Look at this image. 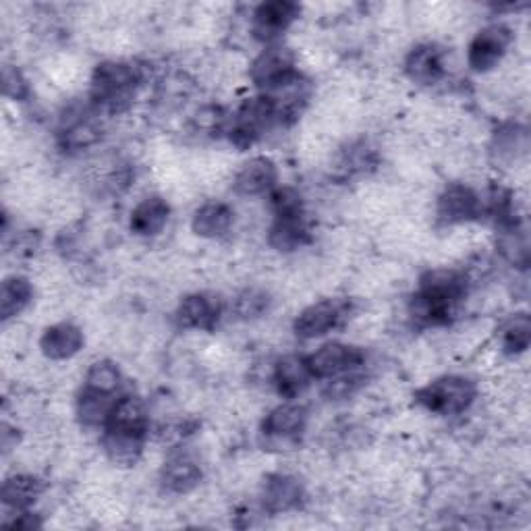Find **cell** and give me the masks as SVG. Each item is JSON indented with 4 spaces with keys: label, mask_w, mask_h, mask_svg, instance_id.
Masks as SVG:
<instances>
[{
    "label": "cell",
    "mask_w": 531,
    "mask_h": 531,
    "mask_svg": "<svg viewBox=\"0 0 531 531\" xmlns=\"http://www.w3.org/2000/svg\"><path fill=\"white\" fill-rule=\"evenodd\" d=\"M42 490V482L34 475H13L3 486V505L11 511H27L38 500Z\"/></svg>",
    "instance_id": "cell-21"
},
{
    "label": "cell",
    "mask_w": 531,
    "mask_h": 531,
    "mask_svg": "<svg viewBox=\"0 0 531 531\" xmlns=\"http://www.w3.org/2000/svg\"><path fill=\"white\" fill-rule=\"evenodd\" d=\"M220 318V301L206 293H195L183 299L177 310V322L181 328L212 330Z\"/></svg>",
    "instance_id": "cell-11"
},
{
    "label": "cell",
    "mask_w": 531,
    "mask_h": 531,
    "mask_svg": "<svg viewBox=\"0 0 531 531\" xmlns=\"http://www.w3.org/2000/svg\"><path fill=\"white\" fill-rule=\"evenodd\" d=\"M513 40V34L505 25H490L473 38L469 44V67L473 71H490L505 57V52Z\"/></svg>",
    "instance_id": "cell-6"
},
{
    "label": "cell",
    "mask_w": 531,
    "mask_h": 531,
    "mask_svg": "<svg viewBox=\"0 0 531 531\" xmlns=\"http://www.w3.org/2000/svg\"><path fill=\"white\" fill-rule=\"evenodd\" d=\"M233 216L235 214L227 204L210 202L195 212L191 227L200 237L216 239V237H222L225 233H229V229L233 225Z\"/></svg>",
    "instance_id": "cell-20"
},
{
    "label": "cell",
    "mask_w": 531,
    "mask_h": 531,
    "mask_svg": "<svg viewBox=\"0 0 531 531\" xmlns=\"http://www.w3.org/2000/svg\"><path fill=\"white\" fill-rule=\"evenodd\" d=\"M405 71L413 81L422 83V86H432L444 75V52L434 44L417 46L409 52Z\"/></svg>",
    "instance_id": "cell-12"
},
{
    "label": "cell",
    "mask_w": 531,
    "mask_h": 531,
    "mask_svg": "<svg viewBox=\"0 0 531 531\" xmlns=\"http://www.w3.org/2000/svg\"><path fill=\"white\" fill-rule=\"evenodd\" d=\"M482 214V200L471 187L465 185H451L446 187L438 200V216L449 222V225H457V222H467L478 218Z\"/></svg>",
    "instance_id": "cell-7"
},
{
    "label": "cell",
    "mask_w": 531,
    "mask_h": 531,
    "mask_svg": "<svg viewBox=\"0 0 531 531\" xmlns=\"http://www.w3.org/2000/svg\"><path fill=\"white\" fill-rule=\"evenodd\" d=\"M478 390L465 376H444L422 390H417V403L438 415H459L473 403Z\"/></svg>",
    "instance_id": "cell-2"
},
{
    "label": "cell",
    "mask_w": 531,
    "mask_h": 531,
    "mask_svg": "<svg viewBox=\"0 0 531 531\" xmlns=\"http://www.w3.org/2000/svg\"><path fill=\"white\" fill-rule=\"evenodd\" d=\"M34 289L30 281L23 276H9L5 278L3 289H0V316L9 320L21 314L27 305H30Z\"/></svg>",
    "instance_id": "cell-23"
},
{
    "label": "cell",
    "mask_w": 531,
    "mask_h": 531,
    "mask_svg": "<svg viewBox=\"0 0 531 531\" xmlns=\"http://www.w3.org/2000/svg\"><path fill=\"white\" fill-rule=\"evenodd\" d=\"M202 480V469L187 455H177L166 461L162 469V484L175 494L191 492Z\"/></svg>",
    "instance_id": "cell-19"
},
{
    "label": "cell",
    "mask_w": 531,
    "mask_h": 531,
    "mask_svg": "<svg viewBox=\"0 0 531 531\" xmlns=\"http://www.w3.org/2000/svg\"><path fill=\"white\" fill-rule=\"evenodd\" d=\"M529 343H531V324L525 314L515 316L505 328H502L500 345L507 355H521L523 351H527Z\"/></svg>",
    "instance_id": "cell-26"
},
{
    "label": "cell",
    "mask_w": 531,
    "mask_h": 531,
    "mask_svg": "<svg viewBox=\"0 0 531 531\" xmlns=\"http://www.w3.org/2000/svg\"><path fill=\"white\" fill-rule=\"evenodd\" d=\"M312 380V372L307 368V359L297 355H287L278 359L274 368V384L285 399L299 397Z\"/></svg>",
    "instance_id": "cell-14"
},
{
    "label": "cell",
    "mask_w": 531,
    "mask_h": 531,
    "mask_svg": "<svg viewBox=\"0 0 531 531\" xmlns=\"http://www.w3.org/2000/svg\"><path fill=\"white\" fill-rule=\"evenodd\" d=\"M169 216V204L158 198V195H152V198H146L142 204H137V208L131 212V231L139 237H154L166 227Z\"/></svg>",
    "instance_id": "cell-17"
},
{
    "label": "cell",
    "mask_w": 531,
    "mask_h": 531,
    "mask_svg": "<svg viewBox=\"0 0 531 531\" xmlns=\"http://www.w3.org/2000/svg\"><path fill=\"white\" fill-rule=\"evenodd\" d=\"M363 363V353L357 347L343 343H328L307 357L312 378H337L353 372Z\"/></svg>",
    "instance_id": "cell-5"
},
{
    "label": "cell",
    "mask_w": 531,
    "mask_h": 531,
    "mask_svg": "<svg viewBox=\"0 0 531 531\" xmlns=\"http://www.w3.org/2000/svg\"><path fill=\"white\" fill-rule=\"evenodd\" d=\"M142 79L139 69L129 63H102L94 71L92 79V98L98 104L117 106L123 100H129L135 86Z\"/></svg>",
    "instance_id": "cell-3"
},
{
    "label": "cell",
    "mask_w": 531,
    "mask_h": 531,
    "mask_svg": "<svg viewBox=\"0 0 531 531\" xmlns=\"http://www.w3.org/2000/svg\"><path fill=\"white\" fill-rule=\"evenodd\" d=\"M299 17V7L287 0H274V3H264L254 13V32L262 40H272L281 36L289 25Z\"/></svg>",
    "instance_id": "cell-9"
},
{
    "label": "cell",
    "mask_w": 531,
    "mask_h": 531,
    "mask_svg": "<svg viewBox=\"0 0 531 531\" xmlns=\"http://www.w3.org/2000/svg\"><path fill=\"white\" fill-rule=\"evenodd\" d=\"M272 210H274V218L305 216L301 195L293 187H281L272 193Z\"/></svg>",
    "instance_id": "cell-28"
},
{
    "label": "cell",
    "mask_w": 531,
    "mask_h": 531,
    "mask_svg": "<svg viewBox=\"0 0 531 531\" xmlns=\"http://www.w3.org/2000/svg\"><path fill=\"white\" fill-rule=\"evenodd\" d=\"M144 438L146 436H142V434L106 430L104 449H106L108 457L113 459L117 465H135L137 459L142 457Z\"/></svg>",
    "instance_id": "cell-22"
},
{
    "label": "cell",
    "mask_w": 531,
    "mask_h": 531,
    "mask_svg": "<svg viewBox=\"0 0 531 531\" xmlns=\"http://www.w3.org/2000/svg\"><path fill=\"white\" fill-rule=\"evenodd\" d=\"M276 183V166L270 158L258 156L249 160L235 179V189L243 195H262Z\"/></svg>",
    "instance_id": "cell-18"
},
{
    "label": "cell",
    "mask_w": 531,
    "mask_h": 531,
    "mask_svg": "<svg viewBox=\"0 0 531 531\" xmlns=\"http://www.w3.org/2000/svg\"><path fill=\"white\" fill-rule=\"evenodd\" d=\"M341 320V305L337 301H320L307 307L295 320L299 339H318L328 334Z\"/></svg>",
    "instance_id": "cell-8"
},
{
    "label": "cell",
    "mask_w": 531,
    "mask_h": 531,
    "mask_svg": "<svg viewBox=\"0 0 531 531\" xmlns=\"http://www.w3.org/2000/svg\"><path fill=\"white\" fill-rule=\"evenodd\" d=\"M5 92L7 96H13V98H23L27 88H25V81L21 79L19 71H5Z\"/></svg>",
    "instance_id": "cell-31"
},
{
    "label": "cell",
    "mask_w": 531,
    "mask_h": 531,
    "mask_svg": "<svg viewBox=\"0 0 531 531\" xmlns=\"http://www.w3.org/2000/svg\"><path fill=\"white\" fill-rule=\"evenodd\" d=\"M98 139H100V131L90 121H75L65 131V146L73 148V150L88 148V146L96 144Z\"/></svg>",
    "instance_id": "cell-30"
},
{
    "label": "cell",
    "mask_w": 531,
    "mask_h": 531,
    "mask_svg": "<svg viewBox=\"0 0 531 531\" xmlns=\"http://www.w3.org/2000/svg\"><path fill=\"white\" fill-rule=\"evenodd\" d=\"M268 303H270V299L264 291L247 289L235 301V314L241 320H254L268 310Z\"/></svg>",
    "instance_id": "cell-29"
},
{
    "label": "cell",
    "mask_w": 531,
    "mask_h": 531,
    "mask_svg": "<svg viewBox=\"0 0 531 531\" xmlns=\"http://www.w3.org/2000/svg\"><path fill=\"white\" fill-rule=\"evenodd\" d=\"M121 386V372L113 361H96L86 376V388L102 395H115Z\"/></svg>",
    "instance_id": "cell-27"
},
{
    "label": "cell",
    "mask_w": 531,
    "mask_h": 531,
    "mask_svg": "<svg viewBox=\"0 0 531 531\" xmlns=\"http://www.w3.org/2000/svg\"><path fill=\"white\" fill-rule=\"evenodd\" d=\"M106 430H117V432H131V434H142L146 436L148 430V413L146 405L139 397L125 395L117 399L113 411L106 422Z\"/></svg>",
    "instance_id": "cell-15"
},
{
    "label": "cell",
    "mask_w": 531,
    "mask_h": 531,
    "mask_svg": "<svg viewBox=\"0 0 531 531\" xmlns=\"http://www.w3.org/2000/svg\"><path fill=\"white\" fill-rule=\"evenodd\" d=\"M303 500V486L297 478L291 475L276 473L270 475L262 490V502L264 509L270 513H287L301 505Z\"/></svg>",
    "instance_id": "cell-10"
},
{
    "label": "cell",
    "mask_w": 531,
    "mask_h": 531,
    "mask_svg": "<svg viewBox=\"0 0 531 531\" xmlns=\"http://www.w3.org/2000/svg\"><path fill=\"white\" fill-rule=\"evenodd\" d=\"M297 77L299 73L295 69L293 52L283 46H272L264 50L256 59L254 67H251V79H254L258 88L264 90V94L287 86V83L295 81Z\"/></svg>",
    "instance_id": "cell-4"
},
{
    "label": "cell",
    "mask_w": 531,
    "mask_h": 531,
    "mask_svg": "<svg viewBox=\"0 0 531 531\" xmlns=\"http://www.w3.org/2000/svg\"><path fill=\"white\" fill-rule=\"evenodd\" d=\"M465 295V278L455 270L428 272L411 299V316L424 326L449 324Z\"/></svg>",
    "instance_id": "cell-1"
},
{
    "label": "cell",
    "mask_w": 531,
    "mask_h": 531,
    "mask_svg": "<svg viewBox=\"0 0 531 531\" xmlns=\"http://www.w3.org/2000/svg\"><path fill=\"white\" fill-rule=\"evenodd\" d=\"M307 225L305 216H293V218H274V225L270 229V243L281 249L291 251L307 243Z\"/></svg>",
    "instance_id": "cell-25"
},
{
    "label": "cell",
    "mask_w": 531,
    "mask_h": 531,
    "mask_svg": "<svg viewBox=\"0 0 531 531\" xmlns=\"http://www.w3.org/2000/svg\"><path fill=\"white\" fill-rule=\"evenodd\" d=\"M307 424V411L301 405L295 403H285L278 405L268 413L262 424V432L268 438L276 440H291L297 438Z\"/></svg>",
    "instance_id": "cell-13"
},
{
    "label": "cell",
    "mask_w": 531,
    "mask_h": 531,
    "mask_svg": "<svg viewBox=\"0 0 531 531\" xmlns=\"http://www.w3.org/2000/svg\"><path fill=\"white\" fill-rule=\"evenodd\" d=\"M83 347V332L69 322L50 326L40 339V349L48 359H69Z\"/></svg>",
    "instance_id": "cell-16"
},
{
    "label": "cell",
    "mask_w": 531,
    "mask_h": 531,
    "mask_svg": "<svg viewBox=\"0 0 531 531\" xmlns=\"http://www.w3.org/2000/svg\"><path fill=\"white\" fill-rule=\"evenodd\" d=\"M115 395H102L94 393V390L83 388L77 401V415L86 426H106L110 411H113L117 399Z\"/></svg>",
    "instance_id": "cell-24"
}]
</instances>
